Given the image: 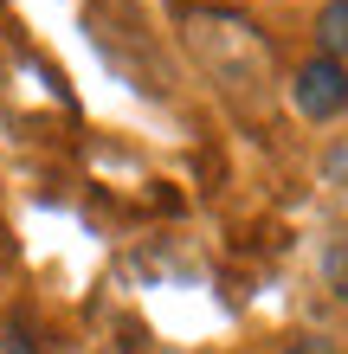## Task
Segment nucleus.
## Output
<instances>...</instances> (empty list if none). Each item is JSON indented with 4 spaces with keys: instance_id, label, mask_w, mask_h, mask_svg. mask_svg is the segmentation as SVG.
Instances as JSON below:
<instances>
[{
    "instance_id": "f257e3e1",
    "label": "nucleus",
    "mask_w": 348,
    "mask_h": 354,
    "mask_svg": "<svg viewBox=\"0 0 348 354\" xmlns=\"http://www.w3.org/2000/svg\"><path fill=\"white\" fill-rule=\"evenodd\" d=\"M187 46L200 52V65H207L219 84H264V46H258V32H245L239 19H219V13H194L187 19Z\"/></svg>"
},
{
    "instance_id": "f03ea898",
    "label": "nucleus",
    "mask_w": 348,
    "mask_h": 354,
    "mask_svg": "<svg viewBox=\"0 0 348 354\" xmlns=\"http://www.w3.org/2000/svg\"><path fill=\"white\" fill-rule=\"evenodd\" d=\"M291 103L310 122H336L348 110V65H336V58H310V65L297 71V84H291Z\"/></svg>"
},
{
    "instance_id": "7ed1b4c3",
    "label": "nucleus",
    "mask_w": 348,
    "mask_h": 354,
    "mask_svg": "<svg viewBox=\"0 0 348 354\" xmlns=\"http://www.w3.org/2000/svg\"><path fill=\"white\" fill-rule=\"evenodd\" d=\"M316 39H322V58H348V0H329L322 7V19H316Z\"/></svg>"
},
{
    "instance_id": "20e7f679",
    "label": "nucleus",
    "mask_w": 348,
    "mask_h": 354,
    "mask_svg": "<svg viewBox=\"0 0 348 354\" xmlns=\"http://www.w3.org/2000/svg\"><path fill=\"white\" fill-rule=\"evenodd\" d=\"M322 277H329V290L348 303V239H336V245H329V258H322Z\"/></svg>"
},
{
    "instance_id": "39448f33",
    "label": "nucleus",
    "mask_w": 348,
    "mask_h": 354,
    "mask_svg": "<svg viewBox=\"0 0 348 354\" xmlns=\"http://www.w3.org/2000/svg\"><path fill=\"white\" fill-rule=\"evenodd\" d=\"M284 354H342L329 335H291V342H284Z\"/></svg>"
}]
</instances>
